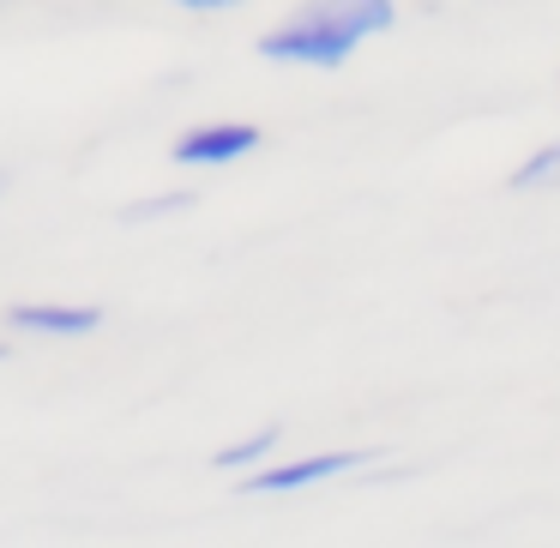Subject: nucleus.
<instances>
[{
    "label": "nucleus",
    "instance_id": "nucleus-1",
    "mask_svg": "<svg viewBox=\"0 0 560 548\" xmlns=\"http://www.w3.org/2000/svg\"><path fill=\"white\" fill-rule=\"evenodd\" d=\"M392 19H398L392 0H319L302 19L266 31V37H259V55H266V61H283V67H343L368 37L392 31Z\"/></svg>",
    "mask_w": 560,
    "mask_h": 548
},
{
    "label": "nucleus",
    "instance_id": "nucleus-2",
    "mask_svg": "<svg viewBox=\"0 0 560 548\" xmlns=\"http://www.w3.org/2000/svg\"><path fill=\"white\" fill-rule=\"evenodd\" d=\"M247 151H259V127L218 121V127H194V133H182L170 158L182 163V170H223V163H242Z\"/></svg>",
    "mask_w": 560,
    "mask_h": 548
},
{
    "label": "nucleus",
    "instance_id": "nucleus-3",
    "mask_svg": "<svg viewBox=\"0 0 560 548\" xmlns=\"http://www.w3.org/2000/svg\"><path fill=\"white\" fill-rule=\"evenodd\" d=\"M368 464L362 452H314V458H295V464H266V470H247L242 476V494H295V488H314L326 476H343Z\"/></svg>",
    "mask_w": 560,
    "mask_h": 548
},
{
    "label": "nucleus",
    "instance_id": "nucleus-4",
    "mask_svg": "<svg viewBox=\"0 0 560 548\" xmlns=\"http://www.w3.org/2000/svg\"><path fill=\"white\" fill-rule=\"evenodd\" d=\"M13 331H31V338H91L103 326L97 307H73V302H19L7 314Z\"/></svg>",
    "mask_w": 560,
    "mask_h": 548
},
{
    "label": "nucleus",
    "instance_id": "nucleus-5",
    "mask_svg": "<svg viewBox=\"0 0 560 548\" xmlns=\"http://www.w3.org/2000/svg\"><path fill=\"white\" fill-rule=\"evenodd\" d=\"M278 440H283V428H259V434L235 440V446L218 452V470H254L259 458H271V452H278Z\"/></svg>",
    "mask_w": 560,
    "mask_h": 548
},
{
    "label": "nucleus",
    "instance_id": "nucleus-6",
    "mask_svg": "<svg viewBox=\"0 0 560 548\" xmlns=\"http://www.w3.org/2000/svg\"><path fill=\"white\" fill-rule=\"evenodd\" d=\"M548 182H560V145L536 151L524 170H512V187H548Z\"/></svg>",
    "mask_w": 560,
    "mask_h": 548
},
{
    "label": "nucleus",
    "instance_id": "nucleus-7",
    "mask_svg": "<svg viewBox=\"0 0 560 548\" xmlns=\"http://www.w3.org/2000/svg\"><path fill=\"white\" fill-rule=\"evenodd\" d=\"M175 7H187V13H223V7H242V0H175Z\"/></svg>",
    "mask_w": 560,
    "mask_h": 548
}]
</instances>
